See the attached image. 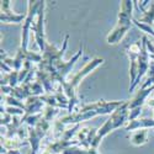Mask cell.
Here are the masks:
<instances>
[{"label": "cell", "instance_id": "1", "mask_svg": "<svg viewBox=\"0 0 154 154\" xmlns=\"http://www.w3.org/2000/svg\"><path fill=\"white\" fill-rule=\"evenodd\" d=\"M43 21H45V2H42V5L40 8V11H38L37 15V22L32 23L31 30H33L35 32V38L36 42L40 47L41 52H45L46 49V41H45V26H43Z\"/></svg>", "mask_w": 154, "mask_h": 154}, {"label": "cell", "instance_id": "2", "mask_svg": "<svg viewBox=\"0 0 154 154\" xmlns=\"http://www.w3.org/2000/svg\"><path fill=\"white\" fill-rule=\"evenodd\" d=\"M102 62H104V59H102V58H95V59H93L91 62H89L80 72L76 73V74L73 76V78H72V80H69L68 83L75 89L76 86H78V84L82 82V79L84 78V76H86L91 70H94L96 67H99L100 64H102Z\"/></svg>", "mask_w": 154, "mask_h": 154}, {"label": "cell", "instance_id": "3", "mask_svg": "<svg viewBox=\"0 0 154 154\" xmlns=\"http://www.w3.org/2000/svg\"><path fill=\"white\" fill-rule=\"evenodd\" d=\"M43 106V101L40 96H30L25 104V116L21 119V122H26V120L32 116V115H36V112H41Z\"/></svg>", "mask_w": 154, "mask_h": 154}, {"label": "cell", "instance_id": "4", "mask_svg": "<svg viewBox=\"0 0 154 154\" xmlns=\"http://www.w3.org/2000/svg\"><path fill=\"white\" fill-rule=\"evenodd\" d=\"M83 54V45L80 46V48H79V51H78V53H76L70 60H68V62H62L59 66H57L56 67V69H57V72H58V75L60 76V79H62V84L60 85H63L64 83H66V76L68 75V73L70 72V69L73 68V66L75 64V62L79 59V57Z\"/></svg>", "mask_w": 154, "mask_h": 154}, {"label": "cell", "instance_id": "5", "mask_svg": "<svg viewBox=\"0 0 154 154\" xmlns=\"http://www.w3.org/2000/svg\"><path fill=\"white\" fill-rule=\"evenodd\" d=\"M153 90H154V85L150 88H147V89H140L138 91V94L136 95V97L132 101H130V110L136 109V107H142L144 100L147 99V96L150 95V93Z\"/></svg>", "mask_w": 154, "mask_h": 154}, {"label": "cell", "instance_id": "6", "mask_svg": "<svg viewBox=\"0 0 154 154\" xmlns=\"http://www.w3.org/2000/svg\"><path fill=\"white\" fill-rule=\"evenodd\" d=\"M130 30V27H126V26H119V25H116V27H115L109 35H107V43H110V45H116V43H119L122 38H123V36L126 35V32Z\"/></svg>", "mask_w": 154, "mask_h": 154}, {"label": "cell", "instance_id": "7", "mask_svg": "<svg viewBox=\"0 0 154 154\" xmlns=\"http://www.w3.org/2000/svg\"><path fill=\"white\" fill-rule=\"evenodd\" d=\"M149 127H154V120L153 119H143V120H134V121H128L126 125V131H134V130H147Z\"/></svg>", "mask_w": 154, "mask_h": 154}, {"label": "cell", "instance_id": "8", "mask_svg": "<svg viewBox=\"0 0 154 154\" xmlns=\"http://www.w3.org/2000/svg\"><path fill=\"white\" fill-rule=\"evenodd\" d=\"M0 19H2V22H4V23H11V22L20 23L21 21L26 20V16L17 15L15 12H12L11 10H9V11H2V17Z\"/></svg>", "mask_w": 154, "mask_h": 154}, {"label": "cell", "instance_id": "9", "mask_svg": "<svg viewBox=\"0 0 154 154\" xmlns=\"http://www.w3.org/2000/svg\"><path fill=\"white\" fill-rule=\"evenodd\" d=\"M147 137H148V131L146 130H139L137 132L133 133V136L131 137V143L133 146H142L147 142Z\"/></svg>", "mask_w": 154, "mask_h": 154}, {"label": "cell", "instance_id": "10", "mask_svg": "<svg viewBox=\"0 0 154 154\" xmlns=\"http://www.w3.org/2000/svg\"><path fill=\"white\" fill-rule=\"evenodd\" d=\"M144 15L140 17V22H144L148 25H152L154 21V2H150L149 4V9L144 10Z\"/></svg>", "mask_w": 154, "mask_h": 154}, {"label": "cell", "instance_id": "11", "mask_svg": "<svg viewBox=\"0 0 154 154\" xmlns=\"http://www.w3.org/2000/svg\"><path fill=\"white\" fill-rule=\"evenodd\" d=\"M132 22L136 25V26H137L139 30H142L143 32H146V33H148V35H150V36L154 37V30H153V27L150 26V25L144 23V22H140V21L137 20V19H133Z\"/></svg>", "mask_w": 154, "mask_h": 154}, {"label": "cell", "instance_id": "12", "mask_svg": "<svg viewBox=\"0 0 154 154\" xmlns=\"http://www.w3.org/2000/svg\"><path fill=\"white\" fill-rule=\"evenodd\" d=\"M58 112H59L58 109H56L53 106H47L46 107V111L43 113V119L46 121H52V119L56 116V115H58Z\"/></svg>", "mask_w": 154, "mask_h": 154}, {"label": "cell", "instance_id": "13", "mask_svg": "<svg viewBox=\"0 0 154 154\" xmlns=\"http://www.w3.org/2000/svg\"><path fill=\"white\" fill-rule=\"evenodd\" d=\"M45 91V88L43 85L40 83V82H35L31 84V93H32V96H38V95H41L43 94Z\"/></svg>", "mask_w": 154, "mask_h": 154}, {"label": "cell", "instance_id": "14", "mask_svg": "<svg viewBox=\"0 0 154 154\" xmlns=\"http://www.w3.org/2000/svg\"><path fill=\"white\" fill-rule=\"evenodd\" d=\"M5 100H6V104H8L9 106H16V107H19V109L25 110V105L22 104L20 100H17L16 97H14V96H6Z\"/></svg>", "mask_w": 154, "mask_h": 154}, {"label": "cell", "instance_id": "15", "mask_svg": "<svg viewBox=\"0 0 154 154\" xmlns=\"http://www.w3.org/2000/svg\"><path fill=\"white\" fill-rule=\"evenodd\" d=\"M133 3H134V2H130V0H126V2H121V11H125V12H127V14L132 15Z\"/></svg>", "mask_w": 154, "mask_h": 154}, {"label": "cell", "instance_id": "16", "mask_svg": "<svg viewBox=\"0 0 154 154\" xmlns=\"http://www.w3.org/2000/svg\"><path fill=\"white\" fill-rule=\"evenodd\" d=\"M140 112H142V107H136V109L130 110V115H128V121H134V120H137V117L140 115Z\"/></svg>", "mask_w": 154, "mask_h": 154}, {"label": "cell", "instance_id": "17", "mask_svg": "<svg viewBox=\"0 0 154 154\" xmlns=\"http://www.w3.org/2000/svg\"><path fill=\"white\" fill-rule=\"evenodd\" d=\"M5 112H8L9 115H12V116H17V115H22L25 112V110L19 109V107H12V106H8L5 109Z\"/></svg>", "mask_w": 154, "mask_h": 154}, {"label": "cell", "instance_id": "18", "mask_svg": "<svg viewBox=\"0 0 154 154\" xmlns=\"http://www.w3.org/2000/svg\"><path fill=\"white\" fill-rule=\"evenodd\" d=\"M12 119H14V116H11L8 112L2 113V126H9L10 122L12 121Z\"/></svg>", "mask_w": 154, "mask_h": 154}, {"label": "cell", "instance_id": "19", "mask_svg": "<svg viewBox=\"0 0 154 154\" xmlns=\"http://www.w3.org/2000/svg\"><path fill=\"white\" fill-rule=\"evenodd\" d=\"M2 69H4V72H8V73L11 72V68L8 66V64H5V63H3V62H2Z\"/></svg>", "mask_w": 154, "mask_h": 154}]
</instances>
